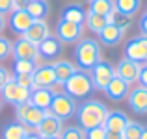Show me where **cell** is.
I'll return each mask as SVG.
<instances>
[{
    "label": "cell",
    "mask_w": 147,
    "mask_h": 139,
    "mask_svg": "<svg viewBox=\"0 0 147 139\" xmlns=\"http://www.w3.org/2000/svg\"><path fill=\"white\" fill-rule=\"evenodd\" d=\"M108 115V108L99 100H86L80 106H76V122L78 126L86 132V130L97 128V126H104Z\"/></svg>",
    "instance_id": "cell-1"
},
{
    "label": "cell",
    "mask_w": 147,
    "mask_h": 139,
    "mask_svg": "<svg viewBox=\"0 0 147 139\" xmlns=\"http://www.w3.org/2000/svg\"><path fill=\"white\" fill-rule=\"evenodd\" d=\"M75 61L80 71H91L93 65L100 61V45L91 37H82L75 46Z\"/></svg>",
    "instance_id": "cell-2"
},
{
    "label": "cell",
    "mask_w": 147,
    "mask_h": 139,
    "mask_svg": "<svg viewBox=\"0 0 147 139\" xmlns=\"http://www.w3.org/2000/svg\"><path fill=\"white\" fill-rule=\"evenodd\" d=\"M63 89L67 95H71L73 98H88L93 93V82H91L90 71H80L76 69V72L63 84Z\"/></svg>",
    "instance_id": "cell-3"
},
{
    "label": "cell",
    "mask_w": 147,
    "mask_h": 139,
    "mask_svg": "<svg viewBox=\"0 0 147 139\" xmlns=\"http://www.w3.org/2000/svg\"><path fill=\"white\" fill-rule=\"evenodd\" d=\"M0 96H2L4 102L11 104V106H19V104H24L30 100V89L19 86L15 74H7V80L4 82V86L0 87Z\"/></svg>",
    "instance_id": "cell-4"
},
{
    "label": "cell",
    "mask_w": 147,
    "mask_h": 139,
    "mask_svg": "<svg viewBox=\"0 0 147 139\" xmlns=\"http://www.w3.org/2000/svg\"><path fill=\"white\" fill-rule=\"evenodd\" d=\"M45 113H47V111L37 108V106H34L30 100L24 102V104L15 106V117H17V121L21 122V124H24L26 128H30V130H36L37 126H39V122L43 121Z\"/></svg>",
    "instance_id": "cell-5"
},
{
    "label": "cell",
    "mask_w": 147,
    "mask_h": 139,
    "mask_svg": "<svg viewBox=\"0 0 147 139\" xmlns=\"http://www.w3.org/2000/svg\"><path fill=\"white\" fill-rule=\"evenodd\" d=\"M76 106H78V104H76V98H73L71 95L61 91V93H56V95H54L49 111L52 115H56V117H60L61 121H67V119L75 117Z\"/></svg>",
    "instance_id": "cell-6"
},
{
    "label": "cell",
    "mask_w": 147,
    "mask_h": 139,
    "mask_svg": "<svg viewBox=\"0 0 147 139\" xmlns=\"http://www.w3.org/2000/svg\"><path fill=\"white\" fill-rule=\"evenodd\" d=\"M91 82H93V87L99 91H104L106 86L110 84V80L115 76V67L106 59H100L93 65V69L90 71Z\"/></svg>",
    "instance_id": "cell-7"
},
{
    "label": "cell",
    "mask_w": 147,
    "mask_h": 139,
    "mask_svg": "<svg viewBox=\"0 0 147 139\" xmlns=\"http://www.w3.org/2000/svg\"><path fill=\"white\" fill-rule=\"evenodd\" d=\"M84 35V26L82 24H73L69 21H63L60 19L56 24V37L61 41V43H67V45H75L82 39Z\"/></svg>",
    "instance_id": "cell-8"
},
{
    "label": "cell",
    "mask_w": 147,
    "mask_h": 139,
    "mask_svg": "<svg viewBox=\"0 0 147 139\" xmlns=\"http://www.w3.org/2000/svg\"><path fill=\"white\" fill-rule=\"evenodd\" d=\"M125 57L136 63H147V35H136L127 41Z\"/></svg>",
    "instance_id": "cell-9"
},
{
    "label": "cell",
    "mask_w": 147,
    "mask_h": 139,
    "mask_svg": "<svg viewBox=\"0 0 147 139\" xmlns=\"http://www.w3.org/2000/svg\"><path fill=\"white\" fill-rule=\"evenodd\" d=\"M61 130H63V121L56 115H52L50 111H47L43 121L39 122V126L34 132H37L41 137H56L61 134Z\"/></svg>",
    "instance_id": "cell-10"
},
{
    "label": "cell",
    "mask_w": 147,
    "mask_h": 139,
    "mask_svg": "<svg viewBox=\"0 0 147 139\" xmlns=\"http://www.w3.org/2000/svg\"><path fill=\"white\" fill-rule=\"evenodd\" d=\"M15 59H36L39 57V50L37 45H34L32 41H28L24 35H21L17 41L13 43V50H11Z\"/></svg>",
    "instance_id": "cell-11"
},
{
    "label": "cell",
    "mask_w": 147,
    "mask_h": 139,
    "mask_svg": "<svg viewBox=\"0 0 147 139\" xmlns=\"http://www.w3.org/2000/svg\"><path fill=\"white\" fill-rule=\"evenodd\" d=\"M140 71H142V63H136L132 59L123 57V59H119L117 67H115V76L125 80L127 84H134V82H138Z\"/></svg>",
    "instance_id": "cell-12"
},
{
    "label": "cell",
    "mask_w": 147,
    "mask_h": 139,
    "mask_svg": "<svg viewBox=\"0 0 147 139\" xmlns=\"http://www.w3.org/2000/svg\"><path fill=\"white\" fill-rule=\"evenodd\" d=\"M130 110L138 115H145L147 113V87L144 86H136L134 89H130L129 96H127Z\"/></svg>",
    "instance_id": "cell-13"
},
{
    "label": "cell",
    "mask_w": 147,
    "mask_h": 139,
    "mask_svg": "<svg viewBox=\"0 0 147 139\" xmlns=\"http://www.w3.org/2000/svg\"><path fill=\"white\" fill-rule=\"evenodd\" d=\"M54 84H56L54 63L37 65V69L34 71V86L36 87H52Z\"/></svg>",
    "instance_id": "cell-14"
},
{
    "label": "cell",
    "mask_w": 147,
    "mask_h": 139,
    "mask_svg": "<svg viewBox=\"0 0 147 139\" xmlns=\"http://www.w3.org/2000/svg\"><path fill=\"white\" fill-rule=\"evenodd\" d=\"M37 50H39V57L50 61V59H56V57L61 54L63 43H61L56 35H49L45 41H41V43L37 45Z\"/></svg>",
    "instance_id": "cell-15"
},
{
    "label": "cell",
    "mask_w": 147,
    "mask_h": 139,
    "mask_svg": "<svg viewBox=\"0 0 147 139\" xmlns=\"http://www.w3.org/2000/svg\"><path fill=\"white\" fill-rule=\"evenodd\" d=\"M106 96L110 100H114V102H119V100H127V96H129L130 93V84H127L125 80H121L119 76H114V78L110 80V84L106 86Z\"/></svg>",
    "instance_id": "cell-16"
},
{
    "label": "cell",
    "mask_w": 147,
    "mask_h": 139,
    "mask_svg": "<svg viewBox=\"0 0 147 139\" xmlns=\"http://www.w3.org/2000/svg\"><path fill=\"white\" fill-rule=\"evenodd\" d=\"M34 19L30 17V13L26 9H17V11H11V19H9V28L13 33L17 35H24L26 30L32 26Z\"/></svg>",
    "instance_id": "cell-17"
},
{
    "label": "cell",
    "mask_w": 147,
    "mask_h": 139,
    "mask_svg": "<svg viewBox=\"0 0 147 139\" xmlns=\"http://www.w3.org/2000/svg\"><path fill=\"white\" fill-rule=\"evenodd\" d=\"M100 43L104 46H115L119 45V41L123 39V35H125V30H121L115 22H110V24H106L102 30L97 33Z\"/></svg>",
    "instance_id": "cell-18"
},
{
    "label": "cell",
    "mask_w": 147,
    "mask_h": 139,
    "mask_svg": "<svg viewBox=\"0 0 147 139\" xmlns=\"http://www.w3.org/2000/svg\"><path fill=\"white\" fill-rule=\"evenodd\" d=\"M130 122V119L127 117L125 111L121 110H112L108 111L106 115V121H104V128L108 130V132H121L127 128V124Z\"/></svg>",
    "instance_id": "cell-19"
},
{
    "label": "cell",
    "mask_w": 147,
    "mask_h": 139,
    "mask_svg": "<svg viewBox=\"0 0 147 139\" xmlns=\"http://www.w3.org/2000/svg\"><path fill=\"white\" fill-rule=\"evenodd\" d=\"M86 15H88V11L82 7V4L73 2V4H67V6L61 9V17L60 19L69 21V22H73V24H82L84 26V22H86Z\"/></svg>",
    "instance_id": "cell-20"
},
{
    "label": "cell",
    "mask_w": 147,
    "mask_h": 139,
    "mask_svg": "<svg viewBox=\"0 0 147 139\" xmlns=\"http://www.w3.org/2000/svg\"><path fill=\"white\" fill-rule=\"evenodd\" d=\"M32 132L30 128H26L24 124H21L19 121H9L2 126L0 137L2 139H26V136Z\"/></svg>",
    "instance_id": "cell-21"
},
{
    "label": "cell",
    "mask_w": 147,
    "mask_h": 139,
    "mask_svg": "<svg viewBox=\"0 0 147 139\" xmlns=\"http://www.w3.org/2000/svg\"><path fill=\"white\" fill-rule=\"evenodd\" d=\"M52 98H54V93L50 91L49 87H34V89L30 91V102H32L34 106L45 110V111H49Z\"/></svg>",
    "instance_id": "cell-22"
},
{
    "label": "cell",
    "mask_w": 147,
    "mask_h": 139,
    "mask_svg": "<svg viewBox=\"0 0 147 139\" xmlns=\"http://www.w3.org/2000/svg\"><path fill=\"white\" fill-rule=\"evenodd\" d=\"M49 35H50L49 24L45 21H34L32 26H30V28L26 30V33H24V37L28 41H32L34 45H39L41 41H45Z\"/></svg>",
    "instance_id": "cell-23"
},
{
    "label": "cell",
    "mask_w": 147,
    "mask_h": 139,
    "mask_svg": "<svg viewBox=\"0 0 147 139\" xmlns=\"http://www.w3.org/2000/svg\"><path fill=\"white\" fill-rule=\"evenodd\" d=\"M26 11L34 21H45L50 13V4L49 0H30L26 4Z\"/></svg>",
    "instance_id": "cell-24"
},
{
    "label": "cell",
    "mask_w": 147,
    "mask_h": 139,
    "mask_svg": "<svg viewBox=\"0 0 147 139\" xmlns=\"http://www.w3.org/2000/svg\"><path fill=\"white\" fill-rule=\"evenodd\" d=\"M114 15H115V13L104 17V15H97V13H91V11H88V15H86V26L91 30V32L99 33L106 24L114 22Z\"/></svg>",
    "instance_id": "cell-25"
},
{
    "label": "cell",
    "mask_w": 147,
    "mask_h": 139,
    "mask_svg": "<svg viewBox=\"0 0 147 139\" xmlns=\"http://www.w3.org/2000/svg\"><path fill=\"white\" fill-rule=\"evenodd\" d=\"M54 72H56V82L65 84L76 72V67L69 59H60V61L54 63Z\"/></svg>",
    "instance_id": "cell-26"
},
{
    "label": "cell",
    "mask_w": 147,
    "mask_h": 139,
    "mask_svg": "<svg viewBox=\"0 0 147 139\" xmlns=\"http://www.w3.org/2000/svg\"><path fill=\"white\" fill-rule=\"evenodd\" d=\"M114 6H115V13L130 19L132 15H136V11H140L142 0H114Z\"/></svg>",
    "instance_id": "cell-27"
},
{
    "label": "cell",
    "mask_w": 147,
    "mask_h": 139,
    "mask_svg": "<svg viewBox=\"0 0 147 139\" xmlns=\"http://www.w3.org/2000/svg\"><path fill=\"white\" fill-rule=\"evenodd\" d=\"M91 13H97V15H108L115 13V6H114V0H91L90 2V9Z\"/></svg>",
    "instance_id": "cell-28"
},
{
    "label": "cell",
    "mask_w": 147,
    "mask_h": 139,
    "mask_svg": "<svg viewBox=\"0 0 147 139\" xmlns=\"http://www.w3.org/2000/svg\"><path fill=\"white\" fill-rule=\"evenodd\" d=\"M37 69L36 59H15L13 61V74H34Z\"/></svg>",
    "instance_id": "cell-29"
},
{
    "label": "cell",
    "mask_w": 147,
    "mask_h": 139,
    "mask_svg": "<svg viewBox=\"0 0 147 139\" xmlns=\"http://www.w3.org/2000/svg\"><path fill=\"white\" fill-rule=\"evenodd\" d=\"M60 139H86V132L78 124H71V126H65L61 130Z\"/></svg>",
    "instance_id": "cell-30"
},
{
    "label": "cell",
    "mask_w": 147,
    "mask_h": 139,
    "mask_svg": "<svg viewBox=\"0 0 147 139\" xmlns=\"http://www.w3.org/2000/svg\"><path fill=\"white\" fill-rule=\"evenodd\" d=\"M142 130H144V126L140 122L130 121L127 128L123 130V139H142Z\"/></svg>",
    "instance_id": "cell-31"
},
{
    "label": "cell",
    "mask_w": 147,
    "mask_h": 139,
    "mask_svg": "<svg viewBox=\"0 0 147 139\" xmlns=\"http://www.w3.org/2000/svg\"><path fill=\"white\" fill-rule=\"evenodd\" d=\"M11 50H13V45L9 43V39L0 35V61L7 59V57L11 56Z\"/></svg>",
    "instance_id": "cell-32"
},
{
    "label": "cell",
    "mask_w": 147,
    "mask_h": 139,
    "mask_svg": "<svg viewBox=\"0 0 147 139\" xmlns=\"http://www.w3.org/2000/svg\"><path fill=\"white\" fill-rule=\"evenodd\" d=\"M15 80H17L19 86L26 87V89H30V91L36 87L34 86V74H15Z\"/></svg>",
    "instance_id": "cell-33"
},
{
    "label": "cell",
    "mask_w": 147,
    "mask_h": 139,
    "mask_svg": "<svg viewBox=\"0 0 147 139\" xmlns=\"http://www.w3.org/2000/svg\"><path fill=\"white\" fill-rule=\"evenodd\" d=\"M106 132L108 130L104 126H97V128L86 130V139H106Z\"/></svg>",
    "instance_id": "cell-34"
},
{
    "label": "cell",
    "mask_w": 147,
    "mask_h": 139,
    "mask_svg": "<svg viewBox=\"0 0 147 139\" xmlns=\"http://www.w3.org/2000/svg\"><path fill=\"white\" fill-rule=\"evenodd\" d=\"M13 4H15V0H0V13L2 15L11 13L13 11Z\"/></svg>",
    "instance_id": "cell-35"
},
{
    "label": "cell",
    "mask_w": 147,
    "mask_h": 139,
    "mask_svg": "<svg viewBox=\"0 0 147 139\" xmlns=\"http://www.w3.org/2000/svg\"><path fill=\"white\" fill-rule=\"evenodd\" d=\"M138 82H140V86L147 87V63L142 65V71H140V76H138Z\"/></svg>",
    "instance_id": "cell-36"
},
{
    "label": "cell",
    "mask_w": 147,
    "mask_h": 139,
    "mask_svg": "<svg viewBox=\"0 0 147 139\" xmlns=\"http://www.w3.org/2000/svg\"><path fill=\"white\" fill-rule=\"evenodd\" d=\"M138 26H140L142 35H147V13H144V15L140 17V22H138Z\"/></svg>",
    "instance_id": "cell-37"
},
{
    "label": "cell",
    "mask_w": 147,
    "mask_h": 139,
    "mask_svg": "<svg viewBox=\"0 0 147 139\" xmlns=\"http://www.w3.org/2000/svg\"><path fill=\"white\" fill-rule=\"evenodd\" d=\"M7 74H9V72H7V69L0 65V87H2V86H4V82L7 80Z\"/></svg>",
    "instance_id": "cell-38"
},
{
    "label": "cell",
    "mask_w": 147,
    "mask_h": 139,
    "mask_svg": "<svg viewBox=\"0 0 147 139\" xmlns=\"http://www.w3.org/2000/svg\"><path fill=\"white\" fill-rule=\"evenodd\" d=\"M106 139H123L121 132H106Z\"/></svg>",
    "instance_id": "cell-39"
},
{
    "label": "cell",
    "mask_w": 147,
    "mask_h": 139,
    "mask_svg": "<svg viewBox=\"0 0 147 139\" xmlns=\"http://www.w3.org/2000/svg\"><path fill=\"white\" fill-rule=\"evenodd\" d=\"M4 28H6V15L0 13V33L4 32Z\"/></svg>",
    "instance_id": "cell-40"
},
{
    "label": "cell",
    "mask_w": 147,
    "mask_h": 139,
    "mask_svg": "<svg viewBox=\"0 0 147 139\" xmlns=\"http://www.w3.org/2000/svg\"><path fill=\"white\" fill-rule=\"evenodd\" d=\"M26 139H43V137H41L37 132H30L28 136H26Z\"/></svg>",
    "instance_id": "cell-41"
},
{
    "label": "cell",
    "mask_w": 147,
    "mask_h": 139,
    "mask_svg": "<svg viewBox=\"0 0 147 139\" xmlns=\"http://www.w3.org/2000/svg\"><path fill=\"white\" fill-rule=\"evenodd\" d=\"M142 139H147V126H144V130H142Z\"/></svg>",
    "instance_id": "cell-42"
},
{
    "label": "cell",
    "mask_w": 147,
    "mask_h": 139,
    "mask_svg": "<svg viewBox=\"0 0 147 139\" xmlns=\"http://www.w3.org/2000/svg\"><path fill=\"white\" fill-rule=\"evenodd\" d=\"M2 106H4V100H2V96H0V111H2Z\"/></svg>",
    "instance_id": "cell-43"
},
{
    "label": "cell",
    "mask_w": 147,
    "mask_h": 139,
    "mask_svg": "<svg viewBox=\"0 0 147 139\" xmlns=\"http://www.w3.org/2000/svg\"><path fill=\"white\" fill-rule=\"evenodd\" d=\"M43 139H60V136H56V137H43Z\"/></svg>",
    "instance_id": "cell-44"
},
{
    "label": "cell",
    "mask_w": 147,
    "mask_h": 139,
    "mask_svg": "<svg viewBox=\"0 0 147 139\" xmlns=\"http://www.w3.org/2000/svg\"><path fill=\"white\" fill-rule=\"evenodd\" d=\"M26 2H30V0H26Z\"/></svg>",
    "instance_id": "cell-45"
},
{
    "label": "cell",
    "mask_w": 147,
    "mask_h": 139,
    "mask_svg": "<svg viewBox=\"0 0 147 139\" xmlns=\"http://www.w3.org/2000/svg\"><path fill=\"white\" fill-rule=\"evenodd\" d=\"M90 2H91V0H90Z\"/></svg>",
    "instance_id": "cell-46"
},
{
    "label": "cell",
    "mask_w": 147,
    "mask_h": 139,
    "mask_svg": "<svg viewBox=\"0 0 147 139\" xmlns=\"http://www.w3.org/2000/svg\"><path fill=\"white\" fill-rule=\"evenodd\" d=\"M145 13H147V11H145Z\"/></svg>",
    "instance_id": "cell-47"
}]
</instances>
